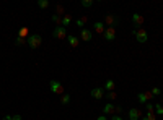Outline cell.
I'll list each match as a JSON object with an SVG mask.
<instances>
[{"instance_id":"1","label":"cell","mask_w":163,"mask_h":120,"mask_svg":"<svg viewBox=\"0 0 163 120\" xmlns=\"http://www.w3.org/2000/svg\"><path fill=\"white\" fill-rule=\"evenodd\" d=\"M132 34L136 36L137 42H140V44L147 42V39H148V34H147V31L144 29V28H134V29H132Z\"/></svg>"},{"instance_id":"2","label":"cell","mask_w":163,"mask_h":120,"mask_svg":"<svg viewBox=\"0 0 163 120\" xmlns=\"http://www.w3.org/2000/svg\"><path fill=\"white\" fill-rule=\"evenodd\" d=\"M26 44L30 46L31 49H38V47L42 44V38L39 36V34H31V36H28Z\"/></svg>"},{"instance_id":"3","label":"cell","mask_w":163,"mask_h":120,"mask_svg":"<svg viewBox=\"0 0 163 120\" xmlns=\"http://www.w3.org/2000/svg\"><path fill=\"white\" fill-rule=\"evenodd\" d=\"M49 88H51V91L54 94H64V86H62V83L57 81V80H51L49 81Z\"/></svg>"},{"instance_id":"4","label":"cell","mask_w":163,"mask_h":120,"mask_svg":"<svg viewBox=\"0 0 163 120\" xmlns=\"http://www.w3.org/2000/svg\"><path fill=\"white\" fill-rule=\"evenodd\" d=\"M52 36H54L55 39H65V38H67V28L57 26V28L52 31Z\"/></svg>"},{"instance_id":"5","label":"cell","mask_w":163,"mask_h":120,"mask_svg":"<svg viewBox=\"0 0 163 120\" xmlns=\"http://www.w3.org/2000/svg\"><path fill=\"white\" fill-rule=\"evenodd\" d=\"M117 24H119V20H117L116 15H106V18H104V26L106 28H114Z\"/></svg>"},{"instance_id":"6","label":"cell","mask_w":163,"mask_h":120,"mask_svg":"<svg viewBox=\"0 0 163 120\" xmlns=\"http://www.w3.org/2000/svg\"><path fill=\"white\" fill-rule=\"evenodd\" d=\"M104 94H106L104 88H95V89H91V93H90V96L93 97V99H103Z\"/></svg>"},{"instance_id":"7","label":"cell","mask_w":163,"mask_h":120,"mask_svg":"<svg viewBox=\"0 0 163 120\" xmlns=\"http://www.w3.org/2000/svg\"><path fill=\"white\" fill-rule=\"evenodd\" d=\"M103 36H104V39L106 41H114L116 39V29H114V28H106V29H104V33H103Z\"/></svg>"},{"instance_id":"8","label":"cell","mask_w":163,"mask_h":120,"mask_svg":"<svg viewBox=\"0 0 163 120\" xmlns=\"http://www.w3.org/2000/svg\"><path fill=\"white\" fill-rule=\"evenodd\" d=\"M80 39L85 41V42H90L91 39H93V33H91L90 29H87V28H83V29H80Z\"/></svg>"},{"instance_id":"9","label":"cell","mask_w":163,"mask_h":120,"mask_svg":"<svg viewBox=\"0 0 163 120\" xmlns=\"http://www.w3.org/2000/svg\"><path fill=\"white\" fill-rule=\"evenodd\" d=\"M152 93H150V91H147V93H139L137 94V99H139V102L140 104H147L148 101H150L152 99Z\"/></svg>"},{"instance_id":"10","label":"cell","mask_w":163,"mask_h":120,"mask_svg":"<svg viewBox=\"0 0 163 120\" xmlns=\"http://www.w3.org/2000/svg\"><path fill=\"white\" fill-rule=\"evenodd\" d=\"M144 21H145V18L140 15V13H134V15H132V23H134L136 28H140L144 24Z\"/></svg>"},{"instance_id":"11","label":"cell","mask_w":163,"mask_h":120,"mask_svg":"<svg viewBox=\"0 0 163 120\" xmlns=\"http://www.w3.org/2000/svg\"><path fill=\"white\" fill-rule=\"evenodd\" d=\"M142 118V112L139 109H129V120H140Z\"/></svg>"},{"instance_id":"12","label":"cell","mask_w":163,"mask_h":120,"mask_svg":"<svg viewBox=\"0 0 163 120\" xmlns=\"http://www.w3.org/2000/svg\"><path fill=\"white\" fill-rule=\"evenodd\" d=\"M69 44H70V47H79V44H80V39L77 38V36H72V34H69Z\"/></svg>"},{"instance_id":"13","label":"cell","mask_w":163,"mask_h":120,"mask_svg":"<svg viewBox=\"0 0 163 120\" xmlns=\"http://www.w3.org/2000/svg\"><path fill=\"white\" fill-rule=\"evenodd\" d=\"M114 89H116V83L113 81V80H108V81L104 83V91H106V93H109V91H114Z\"/></svg>"},{"instance_id":"14","label":"cell","mask_w":163,"mask_h":120,"mask_svg":"<svg viewBox=\"0 0 163 120\" xmlns=\"http://www.w3.org/2000/svg\"><path fill=\"white\" fill-rule=\"evenodd\" d=\"M104 29H106V26H104L103 21H96V23H95V31H96L98 34H103Z\"/></svg>"},{"instance_id":"15","label":"cell","mask_w":163,"mask_h":120,"mask_svg":"<svg viewBox=\"0 0 163 120\" xmlns=\"http://www.w3.org/2000/svg\"><path fill=\"white\" fill-rule=\"evenodd\" d=\"M70 23H72V16H70V15H69V13H65V15H64V16H62V21H60V26H64V28H65V26H69Z\"/></svg>"},{"instance_id":"16","label":"cell","mask_w":163,"mask_h":120,"mask_svg":"<svg viewBox=\"0 0 163 120\" xmlns=\"http://www.w3.org/2000/svg\"><path fill=\"white\" fill-rule=\"evenodd\" d=\"M114 109H116L114 104H106L104 107H103V112H104V115L106 114H114Z\"/></svg>"},{"instance_id":"17","label":"cell","mask_w":163,"mask_h":120,"mask_svg":"<svg viewBox=\"0 0 163 120\" xmlns=\"http://www.w3.org/2000/svg\"><path fill=\"white\" fill-rule=\"evenodd\" d=\"M18 38H23V39H28V28L23 26L18 29Z\"/></svg>"},{"instance_id":"18","label":"cell","mask_w":163,"mask_h":120,"mask_svg":"<svg viewBox=\"0 0 163 120\" xmlns=\"http://www.w3.org/2000/svg\"><path fill=\"white\" fill-rule=\"evenodd\" d=\"M153 107H155V115L157 117L163 115V105L161 104H153Z\"/></svg>"},{"instance_id":"19","label":"cell","mask_w":163,"mask_h":120,"mask_svg":"<svg viewBox=\"0 0 163 120\" xmlns=\"http://www.w3.org/2000/svg\"><path fill=\"white\" fill-rule=\"evenodd\" d=\"M75 23H77V26H79L80 29H83V26L87 24V16H82V18H79V20L75 21Z\"/></svg>"},{"instance_id":"20","label":"cell","mask_w":163,"mask_h":120,"mask_svg":"<svg viewBox=\"0 0 163 120\" xmlns=\"http://www.w3.org/2000/svg\"><path fill=\"white\" fill-rule=\"evenodd\" d=\"M70 102V94H67V93H64L62 94V97H60V104H64V105H67Z\"/></svg>"},{"instance_id":"21","label":"cell","mask_w":163,"mask_h":120,"mask_svg":"<svg viewBox=\"0 0 163 120\" xmlns=\"http://www.w3.org/2000/svg\"><path fill=\"white\" fill-rule=\"evenodd\" d=\"M140 120H157V115H155V112H147V115Z\"/></svg>"},{"instance_id":"22","label":"cell","mask_w":163,"mask_h":120,"mask_svg":"<svg viewBox=\"0 0 163 120\" xmlns=\"http://www.w3.org/2000/svg\"><path fill=\"white\" fill-rule=\"evenodd\" d=\"M55 11H57L55 15H59V16H60V15H62V16L65 15V10H64V7H62V5H55Z\"/></svg>"},{"instance_id":"23","label":"cell","mask_w":163,"mask_h":120,"mask_svg":"<svg viewBox=\"0 0 163 120\" xmlns=\"http://www.w3.org/2000/svg\"><path fill=\"white\" fill-rule=\"evenodd\" d=\"M38 7H39V8H47L49 2H47V0H38Z\"/></svg>"},{"instance_id":"24","label":"cell","mask_w":163,"mask_h":120,"mask_svg":"<svg viewBox=\"0 0 163 120\" xmlns=\"http://www.w3.org/2000/svg\"><path fill=\"white\" fill-rule=\"evenodd\" d=\"M3 118L5 120H23V117H21V115H5Z\"/></svg>"},{"instance_id":"25","label":"cell","mask_w":163,"mask_h":120,"mask_svg":"<svg viewBox=\"0 0 163 120\" xmlns=\"http://www.w3.org/2000/svg\"><path fill=\"white\" fill-rule=\"evenodd\" d=\"M91 5H93L91 0H82V7H83V8H90Z\"/></svg>"},{"instance_id":"26","label":"cell","mask_w":163,"mask_h":120,"mask_svg":"<svg viewBox=\"0 0 163 120\" xmlns=\"http://www.w3.org/2000/svg\"><path fill=\"white\" fill-rule=\"evenodd\" d=\"M52 21H54L55 24H60V21H62V16H59V15H55V13H54V15H52Z\"/></svg>"},{"instance_id":"27","label":"cell","mask_w":163,"mask_h":120,"mask_svg":"<svg viewBox=\"0 0 163 120\" xmlns=\"http://www.w3.org/2000/svg\"><path fill=\"white\" fill-rule=\"evenodd\" d=\"M15 44H17V46H23V44H26V39H23V38H18V36H17Z\"/></svg>"},{"instance_id":"28","label":"cell","mask_w":163,"mask_h":120,"mask_svg":"<svg viewBox=\"0 0 163 120\" xmlns=\"http://www.w3.org/2000/svg\"><path fill=\"white\" fill-rule=\"evenodd\" d=\"M106 96H108L109 101H114V99H116V93H114V91H109V93H106Z\"/></svg>"},{"instance_id":"29","label":"cell","mask_w":163,"mask_h":120,"mask_svg":"<svg viewBox=\"0 0 163 120\" xmlns=\"http://www.w3.org/2000/svg\"><path fill=\"white\" fill-rule=\"evenodd\" d=\"M150 93H152V96H160V88H157V86L152 88V89H150Z\"/></svg>"},{"instance_id":"30","label":"cell","mask_w":163,"mask_h":120,"mask_svg":"<svg viewBox=\"0 0 163 120\" xmlns=\"http://www.w3.org/2000/svg\"><path fill=\"white\" fill-rule=\"evenodd\" d=\"M114 112H116V115H121V114H122V107H121V105H116Z\"/></svg>"},{"instance_id":"31","label":"cell","mask_w":163,"mask_h":120,"mask_svg":"<svg viewBox=\"0 0 163 120\" xmlns=\"http://www.w3.org/2000/svg\"><path fill=\"white\" fill-rule=\"evenodd\" d=\"M145 107H147V112H153V110H155L153 104H145Z\"/></svg>"},{"instance_id":"32","label":"cell","mask_w":163,"mask_h":120,"mask_svg":"<svg viewBox=\"0 0 163 120\" xmlns=\"http://www.w3.org/2000/svg\"><path fill=\"white\" fill-rule=\"evenodd\" d=\"M113 120H122L121 115H113Z\"/></svg>"},{"instance_id":"33","label":"cell","mask_w":163,"mask_h":120,"mask_svg":"<svg viewBox=\"0 0 163 120\" xmlns=\"http://www.w3.org/2000/svg\"><path fill=\"white\" fill-rule=\"evenodd\" d=\"M96 120H108V117H106V115H100Z\"/></svg>"},{"instance_id":"34","label":"cell","mask_w":163,"mask_h":120,"mask_svg":"<svg viewBox=\"0 0 163 120\" xmlns=\"http://www.w3.org/2000/svg\"><path fill=\"white\" fill-rule=\"evenodd\" d=\"M161 105H163V94H161Z\"/></svg>"},{"instance_id":"35","label":"cell","mask_w":163,"mask_h":120,"mask_svg":"<svg viewBox=\"0 0 163 120\" xmlns=\"http://www.w3.org/2000/svg\"><path fill=\"white\" fill-rule=\"evenodd\" d=\"M3 120H5V118H3Z\"/></svg>"}]
</instances>
